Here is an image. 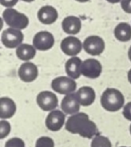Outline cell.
<instances>
[{
    "mask_svg": "<svg viewBox=\"0 0 131 147\" xmlns=\"http://www.w3.org/2000/svg\"><path fill=\"white\" fill-rule=\"evenodd\" d=\"M10 124L5 120H1L0 121V139L3 140L7 137L10 133Z\"/></svg>",
    "mask_w": 131,
    "mask_h": 147,
    "instance_id": "obj_22",
    "label": "cell"
},
{
    "mask_svg": "<svg viewBox=\"0 0 131 147\" xmlns=\"http://www.w3.org/2000/svg\"><path fill=\"white\" fill-rule=\"evenodd\" d=\"M60 108L63 113L67 115H73L75 114L79 113L80 103L79 100L77 99L75 93H72V94L65 96V97L62 99Z\"/></svg>",
    "mask_w": 131,
    "mask_h": 147,
    "instance_id": "obj_13",
    "label": "cell"
},
{
    "mask_svg": "<svg viewBox=\"0 0 131 147\" xmlns=\"http://www.w3.org/2000/svg\"><path fill=\"white\" fill-rule=\"evenodd\" d=\"M5 147H25V143L20 138H11L6 141Z\"/></svg>",
    "mask_w": 131,
    "mask_h": 147,
    "instance_id": "obj_24",
    "label": "cell"
},
{
    "mask_svg": "<svg viewBox=\"0 0 131 147\" xmlns=\"http://www.w3.org/2000/svg\"><path fill=\"white\" fill-rule=\"evenodd\" d=\"M124 96L114 88H107L101 96V105L109 112H117L124 107Z\"/></svg>",
    "mask_w": 131,
    "mask_h": 147,
    "instance_id": "obj_2",
    "label": "cell"
},
{
    "mask_svg": "<svg viewBox=\"0 0 131 147\" xmlns=\"http://www.w3.org/2000/svg\"><path fill=\"white\" fill-rule=\"evenodd\" d=\"M106 1H108L111 3H118V2H120L122 0H106Z\"/></svg>",
    "mask_w": 131,
    "mask_h": 147,
    "instance_id": "obj_28",
    "label": "cell"
},
{
    "mask_svg": "<svg viewBox=\"0 0 131 147\" xmlns=\"http://www.w3.org/2000/svg\"><path fill=\"white\" fill-rule=\"evenodd\" d=\"M82 47L83 45L79 39L73 36H68L65 38L60 43V48L62 52L68 56H76L81 52Z\"/></svg>",
    "mask_w": 131,
    "mask_h": 147,
    "instance_id": "obj_10",
    "label": "cell"
},
{
    "mask_svg": "<svg viewBox=\"0 0 131 147\" xmlns=\"http://www.w3.org/2000/svg\"><path fill=\"white\" fill-rule=\"evenodd\" d=\"M16 111L15 102L9 97H1L0 99V118L6 120L11 118Z\"/></svg>",
    "mask_w": 131,
    "mask_h": 147,
    "instance_id": "obj_15",
    "label": "cell"
},
{
    "mask_svg": "<svg viewBox=\"0 0 131 147\" xmlns=\"http://www.w3.org/2000/svg\"><path fill=\"white\" fill-rule=\"evenodd\" d=\"M130 134H131V125L130 126Z\"/></svg>",
    "mask_w": 131,
    "mask_h": 147,
    "instance_id": "obj_33",
    "label": "cell"
},
{
    "mask_svg": "<svg viewBox=\"0 0 131 147\" xmlns=\"http://www.w3.org/2000/svg\"><path fill=\"white\" fill-rule=\"evenodd\" d=\"M115 37L123 42L131 40V26L127 22H120L115 28Z\"/></svg>",
    "mask_w": 131,
    "mask_h": 147,
    "instance_id": "obj_20",
    "label": "cell"
},
{
    "mask_svg": "<svg viewBox=\"0 0 131 147\" xmlns=\"http://www.w3.org/2000/svg\"><path fill=\"white\" fill-rule=\"evenodd\" d=\"M105 47V44L104 40L98 36V35H92L87 37L84 43H83V48L84 50L93 56L100 55Z\"/></svg>",
    "mask_w": 131,
    "mask_h": 147,
    "instance_id": "obj_6",
    "label": "cell"
},
{
    "mask_svg": "<svg viewBox=\"0 0 131 147\" xmlns=\"http://www.w3.org/2000/svg\"><path fill=\"white\" fill-rule=\"evenodd\" d=\"M36 102L43 111H53L58 106V98L53 92L41 91L36 96Z\"/></svg>",
    "mask_w": 131,
    "mask_h": 147,
    "instance_id": "obj_7",
    "label": "cell"
},
{
    "mask_svg": "<svg viewBox=\"0 0 131 147\" xmlns=\"http://www.w3.org/2000/svg\"><path fill=\"white\" fill-rule=\"evenodd\" d=\"M62 28L67 34H76L81 29V21L79 17L74 16H67L62 22Z\"/></svg>",
    "mask_w": 131,
    "mask_h": 147,
    "instance_id": "obj_18",
    "label": "cell"
},
{
    "mask_svg": "<svg viewBox=\"0 0 131 147\" xmlns=\"http://www.w3.org/2000/svg\"><path fill=\"white\" fill-rule=\"evenodd\" d=\"M123 115L128 121H131V102H128L126 105H124Z\"/></svg>",
    "mask_w": 131,
    "mask_h": 147,
    "instance_id": "obj_25",
    "label": "cell"
},
{
    "mask_svg": "<svg viewBox=\"0 0 131 147\" xmlns=\"http://www.w3.org/2000/svg\"><path fill=\"white\" fill-rule=\"evenodd\" d=\"M35 147H54V142L51 138L42 136L36 140Z\"/></svg>",
    "mask_w": 131,
    "mask_h": 147,
    "instance_id": "obj_23",
    "label": "cell"
},
{
    "mask_svg": "<svg viewBox=\"0 0 131 147\" xmlns=\"http://www.w3.org/2000/svg\"><path fill=\"white\" fill-rule=\"evenodd\" d=\"M39 21L43 24H52L58 18V12L53 6H43L41 7L37 14Z\"/></svg>",
    "mask_w": 131,
    "mask_h": 147,
    "instance_id": "obj_16",
    "label": "cell"
},
{
    "mask_svg": "<svg viewBox=\"0 0 131 147\" xmlns=\"http://www.w3.org/2000/svg\"><path fill=\"white\" fill-rule=\"evenodd\" d=\"M54 44V38L53 34L47 31H41L34 36L33 46L35 49L40 51H47L53 47Z\"/></svg>",
    "mask_w": 131,
    "mask_h": 147,
    "instance_id": "obj_9",
    "label": "cell"
},
{
    "mask_svg": "<svg viewBox=\"0 0 131 147\" xmlns=\"http://www.w3.org/2000/svg\"><path fill=\"white\" fill-rule=\"evenodd\" d=\"M3 44L8 48H15L18 47L22 40H23V34L22 33L16 28H10L5 29L2 33L1 37Z\"/></svg>",
    "mask_w": 131,
    "mask_h": 147,
    "instance_id": "obj_5",
    "label": "cell"
},
{
    "mask_svg": "<svg viewBox=\"0 0 131 147\" xmlns=\"http://www.w3.org/2000/svg\"><path fill=\"white\" fill-rule=\"evenodd\" d=\"M91 147H112L111 140L105 136L97 135L92 139Z\"/></svg>",
    "mask_w": 131,
    "mask_h": 147,
    "instance_id": "obj_21",
    "label": "cell"
},
{
    "mask_svg": "<svg viewBox=\"0 0 131 147\" xmlns=\"http://www.w3.org/2000/svg\"><path fill=\"white\" fill-rule=\"evenodd\" d=\"M3 18L10 28L19 30L26 28L29 25V18L24 14L12 8H8L3 11Z\"/></svg>",
    "mask_w": 131,
    "mask_h": 147,
    "instance_id": "obj_3",
    "label": "cell"
},
{
    "mask_svg": "<svg viewBox=\"0 0 131 147\" xmlns=\"http://www.w3.org/2000/svg\"><path fill=\"white\" fill-rule=\"evenodd\" d=\"M66 130L73 134H79L86 139H92L98 135L97 125L90 120L86 113L71 115L65 124Z\"/></svg>",
    "mask_w": 131,
    "mask_h": 147,
    "instance_id": "obj_1",
    "label": "cell"
},
{
    "mask_svg": "<svg viewBox=\"0 0 131 147\" xmlns=\"http://www.w3.org/2000/svg\"><path fill=\"white\" fill-rule=\"evenodd\" d=\"M76 1H79V2H81V3H86V2H88L89 0H76Z\"/></svg>",
    "mask_w": 131,
    "mask_h": 147,
    "instance_id": "obj_31",
    "label": "cell"
},
{
    "mask_svg": "<svg viewBox=\"0 0 131 147\" xmlns=\"http://www.w3.org/2000/svg\"><path fill=\"white\" fill-rule=\"evenodd\" d=\"M51 87L54 91L67 96L73 93L76 90L77 84L74 79L69 77L61 76L53 79L51 83Z\"/></svg>",
    "mask_w": 131,
    "mask_h": 147,
    "instance_id": "obj_4",
    "label": "cell"
},
{
    "mask_svg": "<svg viewBox=\"0 0 131 147\" xmlns=\"http://www.w3.org/2000/svg\"><path fill=\"white\" fill-rule=\"evenodd\" d=\"M16 53L19 59L23 61H29L35 58L36 54V49L34 46L29 44H21L16 48Z\"/></svg>",
    "mask_w": 131,
    "mask_h": 147,
    "instance_id": "obj_19",
    "label": "cell"
},
{
    "mask_svg": "<svg viewBox=\"0 0 131 147\" xmlns=\"http://www.w3.org/2000/svg\"><path fill=\"white\" fill-rule=\"evenodd\" d=\"M77 99L79 100L80 105L84 107H88L92 105L96 98L95 90L89 86H84L79 89V90L75 93Z\"/></svg>",
    "mask_w": 131,
    "mask_h": 147,
    "instance_id": "obj_14",
    "label": "cell"
},
{
    "mask_svg": "<svg viewBox=\"0 0 131 147\" xmlns=\"http://www.w3.org/2000/svg\"><path fill=\"white\" fill-rule=\"evenodd\" d=\"M18 76L20 79L25 83H30L36 79L38 76L37 66L31 62H25L19 67Z\"/></svg>",
    "mask_w": 131,
    "mask_h": 147,
    "instance_id": "obj_12",
    "label": "cell"
},
{
    "mask_svg": "<svg viewBox=\"0 0 131 147\" xmlns=\"http://www.w3.org/2000/svg\"><path fill=\"white\" fill-rule=\"evenodd\" d=\"M22 1H24V2H28V3H30V2H33L34 0H22Z\"/></svg>",
    "mask_w": 131,
    "mask_h": 147,
    "instance_id": "obj_32",
    "label": "cell"
},
{
    "mask_svg": "<svg viewBox=\"0 0 131 147\" xmlns=\"http://www.w3.org/2000/svg\"><path fill=\"white\" fill-rule=\"evenodd\" d=\"M81 59L74 56L71 59H69L66 63V72L67 76L73 79H78L81 74V65H82Z\"/></svg>",
    "mask_w": 131,
    "mask_h": 147,
    "instance_id": "obj_17",
    "label": "cell"
},
{
    "mask_svg": "<svg viewBox=\"0 0 131 147\" xmlns=\"http://www.w3.org/2000/svg\"><path fill=\"white\" fill-rule=\"evenodd\" d=\"M128 55H129V59H130V60L131 61V47H130V49H129V53H128Z\"/></svg>",
    "mask_w": 131,
    "mask_h": 147,
    "instance_id": "obj_30",
    "label": "cell"
},
{
    "mask_svg": "<svg viewBox=\"0 0 131 147\" xmlns=\"http://www.w3.org/2000/svg\"><path fill=\"white\" fill-rule=\"evenodd\" d=\"M18 0H0V3L3 6H5L7 8H10L16 4Z\"/></svg>",
    "mask_w": 131,
    "mask_h": 147,
    "instance_id": "obj_27",
    "label": "cell"
},
{
    "mask_svg": "<svg viewBox=\"0 0 131 147\" xmlns=\"http://www.w3.org/2000/svg\"><path fill=\"white\" fill-rule=\"evenodd\" d=\"M102 73V65L95 59H88L83 61L81 65V74L88 78L95 79Z\"/></svg>",
    "mask_w": 131,
    "mask_h": 147,
    "instance_id": "obj_8",
    "label": "cell"
},
{
    "mask_svg": "<svg viewBox=\"0 0 131 147\" xmlns=\"http://www.w3.org/2000/svg\"><path fill=\"white\" fill-rule=\"evenodd\" d=\"M121 6L124 12L131 14V0H122Z\"/></svg>",
    "mask_w": 131,
    "mask_h": 147,
    "instance_id": "obj_26",
    "label": "cell"
},
{
    "mask_svg": "<svg viewBox=\"0 0 131 147\" xmlns=\"http://www.w3.org/2000/svg\"><path fill=\"white\" fill-rule=\"evenodd\" d=\"M121 147H126V146H121Z\"/></svg>",
    "mask_w": 131,
    "mask_h": 147,
    "instance_id": "obj_34",
    "label": "cell"
},
{
    "mask_svg": "<svg viewBox=\"0 0 131 147\" xmlns=\"http://www.w3.org/2000/svg\"><path fill=\"white\" fill-rule=\"evenodd\" d=\"M65 115L60 110L51 111L46 118V127L52 132L60 131L65 124Z\"/></svg>",
    "mask_w": 131,
    "mask_h": 147,
    "instance_id": "obj_11",
    "label": "cell"
},
{
    "mask_svg": "<svg viewBox=\"0 0 131 147\" xmlns=\"http://www.w3.org/2000/svg\"><path fill=\"white\" fill-rule=\"evenodd\" d=\"M128 80H129V82L131 84V69L129 71V72H128Z\"/></svg>",
    "mask_w": 131,
    "mask_h": 147,
    "instance_id": "obj_29",
    "label": "cell"
}]
</instances>
